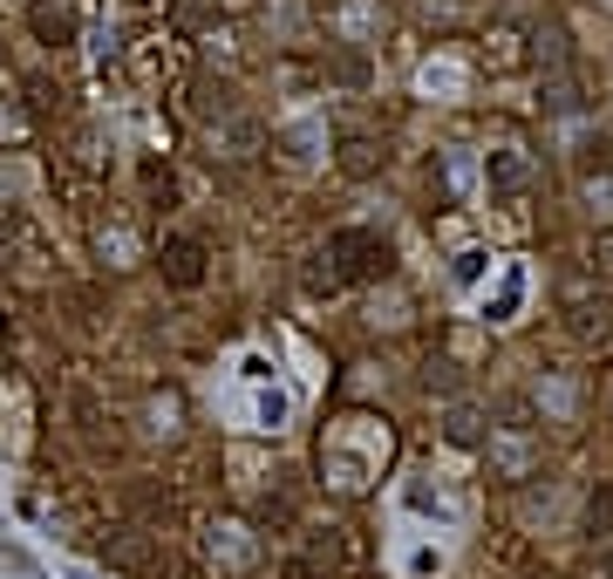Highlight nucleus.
Masks as SVG:
<instances>
[{
  "mask_svg": "<svg viewBox=\"0 0 613 579\" xmlns=\"http://www.w3.org/2000/svg\"><path fill=\"white\" fill-rule=\"evenodd\" d=\"M484 443H491V470L504 477V484L539 477V437H531V423H504V430H491Z\"/></svg>",
  "mask_w": 613,
  "mask_h": 579,
  "instance_id": "nucleus-4",
  "label": "nucleus"
},
{
  "mask_svg": "<svg viewBox=\"0 0 613 579\" xmlns=\"http://www.w3.org/2000/svg\"><path fill=\"white\" fill-rule=\"evenodd\" d=\"M279 150H287L293 164H306V158H314V150H321V123H293V130L279 137Z\"/></svg>",
  "mask_w": 613,
  "mask_h": 579,
  "instance_id": "nucleus-15",
  "label": "nucleus"
},
{
  "mask_svg": "<svg viewBox=\"0 0 613 579\" xmlns=\"http://www.w3.org/2000/svg\"><path fill=\"white\" fill-rule=\"evenodd\" d=\"M102 566L110 572H137V579H158L164 572V552L150 532H102Z\"/></svg>",
  "mask_w": 613,
  "mask_h": 579,
  "instance_id": "nucleus-5",
  "label": "nucleus"
},
{
  "mask_svg": "<svg viewBox=\"0 0 613 579\" xmlns=\"http://www.w3.org/2000/svg\"><path fill=\"white\" fill-rule=\"evenodd\" d=\"M443 437H450L456 450H484L491 423H484V410H477V402H450V410H443Z\"/></svg>",
  "mask_w": 613,
  "mask_h": 579,
  "instance_id": "nucleus-9",
  "label": "nucleus"
},
{
  "mask_svg": "<svg viewBox=\"0 0 613 579\" xmlns=\"http://www.w3.org/2000/svg\"><path fill=\"white\" fill-rule=\"evenodd\" d=\"M586 212L613 218V171H606V178H586Z\"/></svg>",
  "mask_w": 613,
  "mask_h": 579,
  "instance_id": "nucleus-17",
  "label": "nucleus"
},
{
  "mask_svg": "<svg viewBox=\"0 0 613 579\" xmlns=\"http://www.w3.org/2000/svg\"><path fill=\"white\" fill-rule=\"evenodd\" d=\"M546 110H552V116H579V110H586V89H579L573 68H552V75H546Z\"/></svg>",
  "mask_w": 613,
  "mask_h": 579,
  "instance_id": "nucleus-12",
  "label": "nucleus"
},
{
  "mask_svg": "<svg viewBox=\"0 0 613 579\" xmlns=\"http://www.w3.org/2000/svg\"><path fill=\"white\" fill-rule=\"evenodd\" d=\"M28 28H35L41 48H68L75 41V8H68V0H35V8H28Z\"/></svg>",
  "mask_w": 613,
  "mask_h": 579,
  "instance_id": "nucleus-7",
  "label": "nucleus"
},
{
  "mask_svg": "<svg viewBox=\"0 0 613 579\" xmlns=\"http://www.w3.org/2000/svg\"><path fill=\"white\" fill-rule=\"evenodd\" d=\"M327 260H335L341 280H381L389 273V246L362 225H341V232H327Z\"/></svg>",
  "mask_w": 613,
  "mask_h": 579,
  "instance_id": "nucleus-3",
  "label": "nucleus"
},
{
  "mask_svg": "<svg viewBox=\"0 0 613 579\" xmlns=\"http://www.w3.org/2000/svg\"><path fill=\"white\" fill-rule=\"evenodd\" d=\"M396 464V423L375 410H341L321 430V484L335 498H368Z\"/></svg>",
  "mask_w": 613,
  "mask_h": 579,
  "instance_id": "nucleus-1",
  "label": "nucleus"
},
{
  "mask_svg": "<svg viewBox=\"0 0 613 579\" xmlns=\"http://www.w3.org/2000/svg\"><path fill=\"white\" fill-rule=\"evenodd\" d=\"M204 559H212V572L239 579V572L260 566V532H252L246 518H212L204 525Z\"/></svg>",
  "mask_w": 613,
  "mask_h": 579,
  "instance_id": "nucleus-2",
  "label": "nucleus"
},
{
  "mask_svg": "<svg viewBox=\"0 0 613 579\" xmlns=\"http://www.w3.org/2000/svg\"><path fill=\"white\" fill-rule=\"evenodd\" d=\"M150 198H158V205H171V198H177V185H171V171H150Z\"/></svg>",
  "mask_w": 613,
  "mask_h": 579,
  "instance_id": "nucleus-20",
  "label": "nucleus"
},
{
  "mask_svg": "<svg viewBox=\"0 0 613 579\" xmlns=\"http://www.w3.org/2000/svg\"><path fill=\"white\" fill-rule=\"evenodd\" d=\"M586 579H613V552H606V559H600L593 572H586Z\"/></svg>",
  "mask_w": 613,
  "mask_h": 579,
  "instance_id": "nucleus-22",
  "label": "nucleus"
},
{
  "mask_svg": "<svg viewBox=\"0 0 613 579\" xmlns=\"http://www.w3.org/2000/svg\"><path fill=\"white\" fill-rule=\"evenodd\" d=\"M143 430H150V437H177V430H185V395H177V389H158V395L143 402Z\"/></svg>",
  "mask_w": 613,
  "mask_h": 579,
  "instance_id": "nucleus-10",
  "label": "nucleus"
},
{
  "mask_svg": "<svg viewBox=\"0 0 613 579\" xmlns=\"http://www.w3.org/2000/svg\"><path fill=\"white\" fill-rule=\"evenodd\" d=\"M75 579H89V572H75Z\"/></svg>",
  "mask_w": 613,
  "mask_h": 579,
  "instance_id": "nucleus-24",
  "label": "nucleus"
},
{
  "mask_svg": "<svg viewBox=\"0 0 613 579\" xmlns=\"http://www.w3.org/2000/svg\"><path fill=\"white\" fill-rule=\"evenodd\" d=\"M137 8H150V0H137Z\"/></svg>",
  "mask_w": 613,
  "mask_h": 579,
  "instance_id": "nucleus-23",
  "label": "nucleus"
},
{
  "mask_svg": "<svg viewBox=\"0 0 613 579\" xmlns=\"http://www.w3.org/2000/svg\"><path fill=\"white\" fill-rule=\"evenodd\" d=\"M586 266H593L600 287H613V232H593V253H586Z\"/></svg>",
  "mask_w": 613,
  "mask_h": 579,
  "instance_id": "nucleus-16",
  "label": "nucleus"
},
{
  "mask_svg": "<svg viewBox=\"0 0 613 579\" xmlns=\"http://www.w3.org/2000/svg\"><path fill=\"white\" fill-rule=\"evenodd\" d=\"M381 158H389V150H381L375 137H341V150H335V164L348 171V178H375Z\"/></svg>",
  "mask_w": 613,
  "mask_h": 579,
  "instance_id": "nucleus-11",
  "label": "nucleus"
},
{
  "mask_svg": "<svg viewBox=\"0 0 613 579\" xmlns=\"http://www.w3.org/2000/svg\"><path fill=\"white\" fill-rule=\"evenodd\" d=\"M484 185H491V198H518V191L531 185V158H525V150H491Z\"/></svg>",
  "mask_w": 613,
  "mask_h": 579,
  "instance_id": "nucleus-8",
  "label": "nucleus"
},
{
  "mask_svg": "<svg viewBox=\"0 0 613 579\" xmlns=\"http://www.w3.org/2000/svg\"><path fill=\"white\" fill-rule=\"evenodd\" d=\"M443 185H450V198H456V191L471 185V164H464V158H443Z\"/></svg>",
  "mask_w": 613,
  "mask_h": 579,
  "instance_id": "nucleus-19",
  "label": "nucleus"
},
{
  "mask_svg": "<svg viewBox=\"0 0 613 579\" xmlns=\"http://www.w3.org/2000/svg\"><path fill=\"white\" fill-rule=\"evenodd\" d=\"M518 300H525V273L511 266V273H504V287H498V300L484 307V320H511V314H518Z\"/></svg>",
  "mask_w": 613,
  "mask_h": 579,
  "instance_id": "nucleus-14",
  "label": "nucleus"
},
{
  "mask_svg": "<svg viewBox=\"0 0 613 579\" xmlns=\"http://www.w3.org/2000/svg\"><path fill=\"white\" fill-rule=\"evenodd\" d=\"M158 273L171 287H204V246L198 239H164V253H158Z\"/></svg>",
  "mask_w": 613,
  "mask_h": 579,
  "instance_id": "nucleus-6",
  "label": "nucleus"
},
{
  "mask_svg": "<svg viewBox=\"0 0 613 579\" xmlns=\"http://www.w3.org/2000/svg\"><path fill=\"white\" fill-rule=\"evenodd\" d=\"M531 62H539L546 75H552V68H566V62H573L566 28H552V21H539V28H531Z\"/></svg>",
  "mask_w": 613,
  "mask_h": 579,
  "instance_id": "nucleus-13",
  "label": "nucleus"
},
{
  "mask_svg": "<svg viewBox=\"0 0 613 579\" xmlns=\"http://www.w3.org/2000/svg\"><path fill=\"white\" fill-rule=\"evenodd\" d=\"M279 423H287V402H279V395H260V430H279Z\"/></svg>",
  "mask_w": 613,
  "mask_h": 579,
  "instance_id": "nucleus-18",
  "label": "nucleus"
},
{
  "mask_svg": "<svg viewBox=\"0 0 613 579\" xmlns=\"http://www.w3.org/2000/svg\"><path fill=\"white\" fill-rule=\"evenodd\" d=\"M484 273V253H456V280H477Z\"/></svg>",
  "mask_w": 613,
  "mask_h": 579,
  "instance_id": "nucleus-21",
  "label": "nucleus"
}]
</instances>
